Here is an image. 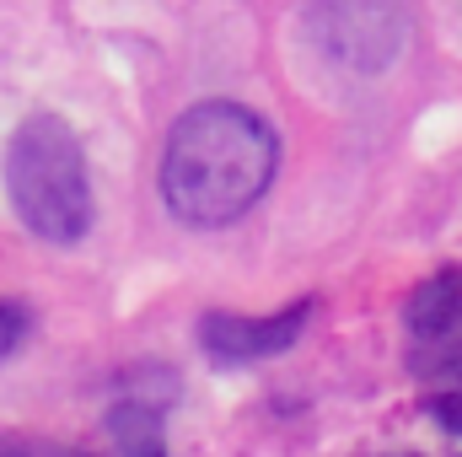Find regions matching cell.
I'll return each instance as SVG.
<instances>
[{"label":"cell","instance_id":"1","mask_svg":"<svg viewBox=\"0 0 462 457\" xmlns=\"http://www.w3.org/2000/svg\"><path fill=\"white\" fill-rule=\"evenodd\" d=\"M280 173V135L247 103L210 98L178 114L162 145V200L194 231L242 221Z\"/></svg>","mask_w":462,"mask_h":457},{"label":"cell","instance_id":"2","mask_svg":"<svg viewBox=\"0 0 462 457\" xmlns=\"http://www.w3.org/2000/svg\"><path fill=\"white\" fill-rule=\"evenodd\" d=\"M5 194L16 221L54 247H76L92 231L87 151L60 114H27L16 124L5 145Z\"/></svg>","mask_w":462,"mask_h":457},{"label":"cell","instance_id":"3","mask_svg":"<svg viewBox=\"0 0 462 457\" xmlns=\"http://www.w3.org/2000/svg\"><path fill=\"white\" fill-rule=\"evenodd\" d=\"M312 49L349 76H382L409 43L403 0H307Z\"/></svg>","mask_w":462,"mask_h":457},{"label":"cell","instance_id":"4","mask_svg":"<svg viewBox=\"0 0 462 457\" xmlns=\"http://www.w3.org/2000/svg\"><path fill=\"white\" fill-rule=\"evenodd\" d=\"M318 302L301 296L280 312H263V318H247V312H205L199 318V350L216 360V366H253V360H274L285 355L291 344L307 334Z\"/></svg>","mask_w":462,"mask_h":457},{"label":"cell","instance_id":"5","mask_svg":"<svg viewBox=\"0 0 462 457\" xmlns=\"http://www.w3.org/2000/svg\"><path fill=\"white\" fill-rule=\"evenodd\" d=\"M103 425H108V442H114L118 452H129V457H162L167 452V409L151 404V398L114 393Z\"/></svg>","mask_w":462,"mask_h":457},{"label":"cell","instance_id":"6","mask_svg":"<svg viewBox=\"0 0 462 457\" xmlns=\"http://www.w3.org/2000/svg\"><path fill=\"white\" fill-rule=\"evenodd\" d=\"M462 312V269H441L430 275L425 285H414L409 307H403V323H409V340L414 344H430L441 340Z\"/></svg>","mask_w":462,"mask_h":457},{"label":"cell","instance_id":"7","mask_svg":"<svg viewBox=\"0 0 462 457\" xmlns=\"http://www.w3.org/2000/svg\"><path fill=\"white\" fill-rule=\"evenodd\" d=\"M114 393H134V398H151V404H162V409H172L178 404V371L172 366H162V360H145V366H124L114 377Z\"/></svg>","mask_w":462,"mask_h":457},{"label":"cell","instance_id":"8","mask_svg":"<svg viewBox=\"0 0 462 457\" xmlns=\"http://www.w3.org/2000/svg\"><path fill=\"white\" fill-rule=\"evenodd\" d=\"M27 340V307L22 302H0V360Z\"/></svg>","mask_w":462,"mask_h":457},{"label":"cell","instance_id":"9","mask_svg":"<svg viewBox=\"0 0 462 457\" xmlns=\"http://www.w3.org/2000/svg\"><path fill=\"white\" fill-rule=\"evenodd\" d=\"M425 409H430V420H436L441 431L462 436V393H452V387H447V393H436V398H430Z\"/></svg>","mask_w":462,"mask_h":457}]
</instances>
